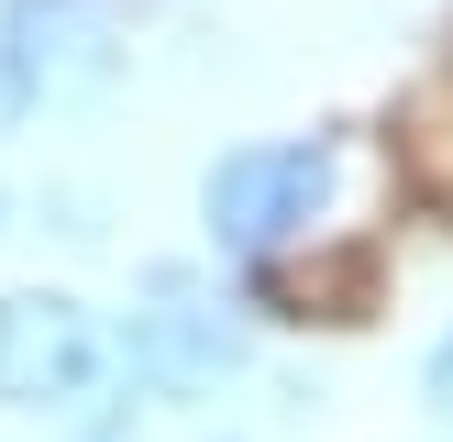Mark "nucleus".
Segmentation results:
<instances>
[{"mask_svg":"<svg viewBox=\"0 0 453 442\" xmlns=\"http://www.w3.org/2000/svg\"><path fill=\"white\" fill-rule=\"evenodd\" d=\"M420 409H432L442 431H453V321L432 332V354H420Z\"/></svg>","mask_w":453,"mask_h":442,"instance_id":"39448f33","label":"nucleus"},{"mask_svg":"<svg viewBox=\"0 0 453 442\" xmlns=\"http://www.w3.org/2000/svg\"><path fill=\"white\" fill-rule=\"evenodd\" d=\"M221 442H243V431H221Z\"/></svg>","mask_w":453,"mask_h":442,"instance_id":"1a4fd4ad","label":"nucleus"},{"mask_svg":"<svg viewBox=\"0 0 453 442\" xmlns=\"http://www.w3.org/2000/svg\"><path fill=\"white\" fill-rule=\"evenodd\" d=\"M0 44H12L34 110H100L133 78V34L111 0H0Z\"/></svg>","mask_w":453,"mask_h":442,"instance_id":"20e7f679","label":"nucleus"},{"mask_svg":"<svg viewBox=\"0 0 453 442\" xmlns=\"http://www.w3.org/2000/svg\"><path fill=\"white\" fill-rule=\"evenodd\" d=\"M34 122V88H22V66H12V44H0V144Z\"/></svg>","mask_w":453,"mask_h":442,"instance_id":"423d86ee","label":"nucleus"},{"mask_svg":"<svg viewBox=\"0 0 453 442\" xmlns=\"http://www.w3.org/2000/svg\"><path fill=\"white\" fill-rule=\"evenodd\" d=\"M78 442H111V431H78Z\"/></svg>","mask_w":453,"mask_h":442,"instance_id":"6e6552de","label":"nucleus"},{"mask_svg":"<svg viewBox=\"0 0 453 442\" xmlns=\"http://www.w3.org/2000/svg\"><path fill=\"white\" fill-rule=\"evenodd\" d=\"M343 199V133H243L199 166V243L221 265H277Z\"/></svg>","mask_w":453,"mask_h":442,"instance_id":"f03ea898","label":"nucleus"},{"mask_svg":"<svg viewBox=\"0 0 453 442\" xmlns=\"http://www.w3.org/2000/svg\"><path fill=\"white\" fill-rule=\"evenodd\" d=\"M243 365H255V321L221 299V277L188 265V255H155L144 277H133L122 321H111V376H122L133 398H155V409H199V398H221Z\"/></svg>","mask_w":453,"mask_h":442,"instance_id":"f257e3e1","label":"nucleus"},{"mask_svg":"<svg viewBox=\"0 0 453 442\" xmlns=\"http://www.w3.org/2000/svg\"><path fill=\"white\" fill-rule=\"evenodd\" d=\"M111 387V309L78 287H0V420H88Z\"/></svg>","mask_w":453,"mask_h":442,"instance_id":"7ed1b4c3","label":"nucleus"},{"mask_svg":"<svg viewBox=\"0 0 453 442\" xmlns=\"http://www.w3.org/2000/svg\"><path fill=\"white\" fill-rule=\"evenodd\" d=\"M0 243H12V188H0Z\"/></svg>","mask_w":453,"mask_h":442,"instance_id":"0eeeda50","label":"nucleus"}]
</instances>
